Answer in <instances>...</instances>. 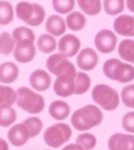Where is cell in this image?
I'll return each instance as SVG.
<instances>
[{"instance_id":"1","label":"cell","mask_w":134,"mask_h":150,"mask_svg":"<svg viewBox=\"0 0 134 150\" xmlns=\"http://www.w3.org/2000/svg\"><path fill=\"white\" fill-rule=\"evenodd\" d=\"M102 120L101 110L93 104H87L73 112L70 121L76 130L87 131L100 125Z\"/></svg>"},{"instance_id":"2","label":"cell","mask_w":134,"mask_h":150,"mask_svg":"<svg viewBox=\"0 0 134 150\" xmlns=\"http://www.w3.org/2000/svg\"><path fill=\"white\" fill-rule=\"evenodd\" d=\"M102 71L107 78L121 83H127L134 80V67L118 59L106 61L103 64Z\"/></svg>"},{"instance_id":"3","label":"cell","mask_w":134,"mask_h":150,"mask_svg":"<svg viewBox=\"0 0 134 150\" xmlns=\"http://www.w3.org/2000/svg\"><path fill=\"white\" fill-rule=\"evenodd\" d=\"M17 105L28 114L36 115L45 108L44 97L27 87H19L17 90Z\"/></svg>"},{"instance_id":"4","label":"cell","mask_w":134,"mask_h":150,"mask_svg":"<svg viewBox=\"0 0 134 150\" xmlns=\"http://www.w3.org/2000/svg\"><path fill=\"white\" fill-rule=\"evenodd\" d=\"M15 13L21 21L30 27H39L46 17V12L42 6L26 1H21L17 4Z\"/></svg>"},{"instance_id":"5","label":"cell","mask_w":134,"mask_h":150,"mask_svg":"<svg viewBox=\"0 0 134 150\" xmlns=\"http://www.w3.org/2000/svg\"><path fill=\"white\" fill-rule=\"evenodd\" d=\"M93 101L106 111H113L120 104V97L116 90L107 84L96 85L91 93Z\"/></svg>"},{"instance_id":"6","label":"cell","mask_w":134,"mask_h":150,"mask_svg":"<svg viewBox=\"0 0 134 150\" xmlns=\"http://www.w3.org/2000/svg\"><path fill=\"white\" fill-rule=\"evenodd\" d=\"M72 136V130L69 125L58 123L45 130L43 138L47 146L52 148H58L69 141Z\"/></svg>"},{"instance_id":"7","label":"cell","mask_w":134,"mask_h":150,"mask_svg":"<svg viewBox=\"0 0 134 150\" xmlns=\"http://www.w3.org/2000/svg\"><path fill=\"white\" fill-rule=\"evenodd\" d=\"M46 66L49 72L56 75L57 77L65 73H77L74 64L61 53L49 56L47 59Z\"/></svg>"},{"instance_id":"8","label":"cell","mask_w":134,"mask_h":150,"mask_svg":"<svg viewBox=\"0 0 134 150\" xmlns=\"http://www.w3.org/2000/svg\"><path fill=\"white\" fill-rule=\"evenodd\" d=\"M77 73H65L58 76L53 89L55 93L59 97H69L75 93V79Z\"/></svg>"},{"instance_id":"9","label":"cell","mask_w":134,"mask_h":150,"mask_svg":"<svg viewBox=\"0 0 134 150\" xmlns=\"http://www.w3.org/2000/svg\"><path fill=\"white\" fill-rule=\"evenodd\" d=\"M117 41V36L109 29H101L97 33L94 39L97 50L104 54L112 52L116 48Z\"/></svg>"},{"instance_id":"10","label":"cell","mask_w":134,"mask_h":150,"mask_svg":"<svg viewBox=\"0 0 134 150\" xmlns=\"http://www.w3.org/2000/svg\"><path fill=\"white\" fill-rule=\"evenodd\" d=\"M36 46L34 41L22 40L17 43L14 49L13 54L16 61L19 63H28L33 61L36 56Z\"/></svg>"},{"instance_id":"11","label":"cell","mask_w":134,"mask_h":150,"mask_svg":"<svg viewBox=\"0 0 134 150\" xmlns=\"http://www.w3.org/2000/svg\"><path fill=\"white\" fill-rule=\"evenodd\" d=\"M58 49L59 50V53L63 54L65 57H74L80 49V40L75 35H64L60 38V40L58 41Z\"/></svg>"},{"instance_id":"12","label":"cell","mask_w":134,"mask_h":150,"mask_svg":"<svg viewBox=\"0 0 134 150\" xmlns=\"http://www.w3.org/2000/svg\"><path fill=\"white\" fill-rule=\"evenodd\" d=\"M7 138L14 146L18 147L26 145L29 138H31V136L27 127L23 123H20L13 125L9 129Z\"/></svg>"},{"instance_id":"13","label":"cell","mask_w":134,"mask_h":150,"mask_svg":"<svg viewBox=\"0 0 134 150\" xmlns=\"http://www.w3.org/2000/svg\"><path fill=\"white\" fill-rule=\"evenodd\" d=\"M109 150H134V136L117 133L112 134L108 141Z\"/></svg>"},{"instance_id":"14","label":"cell","mask_w":134,"mask_h":150,"mask_svg":"<svg viewBox=\"0 0 134 150\" xmlns=\"http://www.w3.org/2000/svg\"><path fill=\"white\" fill-rule=\"evenodd\" d=\"M99 57L97 52L91 48H85L81 50L77 57V64L79 68L83 71H91L98 64Z\"/></svg>"},{"instance_id":"15","label":"cell","mask_w":134,"mask_h":150,"mask_svg":"<svg viewBox=\"0 0 134 150\" xmlns=\"http://www.w3.org/2000/svg\"><path fill=\"white\" fill-rule=\"evenodd\" d=\"M29 83L35 91L45 92L50 87L51 76L44 70H36L30 75Z\"/></svg>"},{"instance_id":"16","label":"cell","mask_w":134,"mask_h":150,"mask_svg":"<svg viewBox=\"0 0 134 150\" xmlns=\"http://www.w3.org/2000/svg\"><path fill=\"white\" fill-rule=\"evenodd\" d=\"M113 28L119 35L134 37V16H130V15L119 16L114 20Z\"/></svg>"},{"instance_id":"17","label":"cell","mask_w":134,"mask_h":150,"mask_svg":"<svg viewBox=\"0 0 134 150\" xmlns=\"http://www.w3.org/2000/svg\"><path fill=\"white\" fill-rule=\"evenodd\" d=\"M46 30L53 37L62 36L67 29V24L63 18L58 15H51L46 21Z\"/></svg>"},{"instance_id":"18","label":"cell","mask_w":134,"mask_h":150,"mask_svg":"<svg viewBox=\"0 0 134 150\" xmlns=\"http://www.w3.org/2000/svg\"><path fill=\"white\" fill-rule=\"evenodd\" d=\"M19 70L16 63L6 62L0 65V82L1 83H12L18 77Z\"/></svg>"},{"instance_id":"19","label":"cell","mask_w":134,"mask_h":150,"mask_svg":"<svg viewBox=\"0 0 134 150\" xmlns=\"http://www.w3.org/2000/svg\"><path fill=\"white\" fill-rule=\"evenodd\" d=\"M48 112L52 118L57 121H62L68 118L70 114V107L66 103L61 100H57L50 103L48 107Z\"/></svg>"},{"instance_id":"20","label":"cell","mask_w":134,"mask_h":150,"mask_svg":"<svg viewBox=\"0 0 134 150\" xmlns=\"http://www.w3.org/2000/svg\"><path fill=\"white\" fill-rule=\"evenodd\" d=\"M86 17L79 11H73L68 14L66 18L67 27L72 31H79L83 29L86 26Z\"/></svg>"},{"instance_id":"21","label":"cell","mask_w":134,"mask_h":150,"mask_svg":"<svg viewBox=\"0 0 134 150\" xmlns=\"http://www.w3.org/2000/svg\"><path fill=\"white\" fill-rule=\"evenodd\" d=\"M118 53L126 62L134 64V40H123L119 44Z\"/></svg>"},{"instance_id":"22","label":"cell","mask_w":134,"mask_h":150,"mask_svg":"<svg viewBox=\"0 0 134 150\" xmlns=\"http://www.w3.org/2000/svg\"><path fill=\"white\" fill-rule=\"evenodd\" d=\"M36 46L43 53L49 54L57 49V41L53 36L49 34H42L39 37Z\"/></svg>"},{"instance_id":"23","label":"cell","mask_w":134,"mask_h":150,"mask_svg":"<svg viewBox=\"0 0 134 150\" xmlns=\"http://www.w3.org/2000/svg\"><path fill=\"white\" fill-rule=\"evenodd\" d=\"M17 120V112L11 105H0V126L8 127Z\"/></svg>"},{"instance_id":"24","label":"cell","mask_w":134,"mask_h":150,"mask_svg":"<svg viewBox=\"0 0 134 150\" xmlns=\"http://www.w3.org/2000/svg\"><path fill=\"white\" fill-rule=\"evenodd\" d=\"M79 8L88 16H96L101 11L100 0H77Z\"/></svg>"},{"instance_id":"25","label":"cell","mask_w":134,"mask_h":150,"mask_svg":"<svg viewBox=\"0 0 134 150\" xmlns=\"http://www.w3.org/2000/svg\"><path fill=\"white\" fill-rule=\"evenodd\" d=\"M15 12L13 6L7 1H0V25H8L14 20Z\"/></svg>"},{"instance_id":"26","label":"cell","mask_w":134,"mask_h":150,"mask_svg":"<svg viewBox=\"0 0 134 150\" xmlns=\"http://www.w3.org/2000/svg\"><path fill=\"white\" fill-rule=\"evenodd\" d=\"M91 78L89 76L82 71L77 72V76L75 79V93L74 94L80 95L88 92V90L91 87Z\"/></svg>"},{"instance_id":"27","label":"cell","mask_w":134,"mask_h":150,"mask_svg":"<svg viewBox=\"0 0 134 150\" xmlns=\"http://www.w3.org/2000/svg\"><path fill=\"white\" fill-rule=\"evenodd\" d=\"M15 40L10 33L4 31L0 34V54L8 56L15 49Z\"/></svg>"},{"instance_id":"28","label":"cell","mask_w":134,"mask_h":150,"mask_svg":"<svg viewBox=\"0 0 134 150\" xmlns=\"http://www.w3.org/2000/svg\"><path fill=\"white\" fill-rule=\"evenodd\" d=\"M15 102H17V92L10 86L0 84V105H13Z\"/></svg>"},{"instance_id":"29","label":"cell","mask_w":134,"mask_h":150,"mask_svg":"<svg viewBox=\"0 0 134 150\" xmlns=\"http://www.w3.org/2000/svg\"><path fill=\"white\" fill-rule=\"evenodd\" d=\"M12 37L15 42H20L22 40H31L35 41L36 36L31 28L27 27H18L16 28L12 32Z\"/></svg>"},{"instance_id":"30","label":"cell","mask_w":134,"mask_h":150,"mask_svg":"<svg viewBox=\"0 0 134 150\" xmlns=\"http://www.w3.org/2000/svg\"><path fill=\"white\" fill-rule=\"evenodd\" d=\"M104 10L109 16H116L124 10V0H104Z\"/></svg>"},{"instance_id":"31","label":"cell","mask_w":134,"mask_h":150,"mask_svg":"<svg viewBox=\"0 0 134 150\" xmlns=\"http://www.w3.org/2000/svg\"><path fill=\"white\" fill-rule=\"evenodd\" d=\"M23 123L30 132V136L31 138L38 137L40 134V132L42 131L43 128V123L41 121V119L36 116H32V117H28L27 119H25Z\"/></svg>"},{"instance_id":"32","label":"cell","mask_w":134,"mask_h":150,"mask_svg":"<svg viewBox=\"0 0 134 150\" xmlns=\"http://www.w3.org/2000/svg\"><path fill=\"white\" fill-rule=\"evenodd\" d=\"M52 6L57 13L69 14L75 7V0H52Z\"/></svg>"},{"instance_id":"33","label":"cell","mask_w":134,"mask_h":150,"mask_svg":"<svg viewBox=\"0 0 134 150\" xmlns=\"http://www.w3.org/2000/svg\"><path fill=\"white\" fill-rule=\"evenodd\" d=\"M76 144L82 146L85 150H92L97 145V138L92 134H81L77 137Z\"/></svg>"},{"instance_id":"34","label":"cell","mask_w":134,"mask_h":150,"mask_svg":"<svg viewBox=\"0 0 134 150\" xmlns=\"http://www.w3.org/2000/svg\"><path fill=\"white\" fill-rule=\"evenodd\" d=\"M121 97L124 105L134 109V84H129L123 87Z\"/></svg>"},{"instance_id":"35","label":"cell","mask_w":134,"mask_h":150,"mask_svg":"<svg viewBox=\"0 0 134 150\" xmlns=\"http://www.w3.org/2000/svg\"><path fill=\"white\" fill-rule=\"evenodd\" d=\"M122 127L125 131L134 134V112H128L122 118Z\"/></svg>"},{"instance_id":"36","label":"cell","mask_w":134,"mask_h":150,"mask_svg":"<svg viewBox=\"0 0 134 150\" xmlns=\"http://www.w3.org/2000/svg\"><path fill=\"white\" fill-rule=\"evenodd\" d=\"M62 150H85V149L78 144H69L68 146H66Z\"/></svg>"},{"instance_id":"37","label":"cell","mask_w":134,"mask_h":150,"mask_svg":"<svg viewBox=\"0 0 134 150\" xmlns=\"http://www.w3.org/2000/svg\"><path fill=\"white\" fill-rule=\"evenodd\" d=\"M0 150H9V146L5 139L0 137Z\"/></svg>"},{"instance_id":"38","label":"cell","mask_w":134,"mask_h":150,"mask_svg":"<svg viewBox=\"0 0 134 150\" xmlns=\"http://www.w3.org/2000/svg\"><path fill=\"white\" fill-rule=\"evenodd\" d=\"M126 5H127L128 9L134 13V0H126Z\"/></svg>"},{"instance_id":"39","label":"cell","mask_w":134,"mask_h":150,"mask_svg":"<svg viewBox=\"0 0 134 150\" xmlns=\"http://www.w3.org/2000/svg\"><path fill=\"white\" fill-rule=\"evenodd\" d=\"M48 150H50V149H48Z\"/></svg>"}]
</instances>
